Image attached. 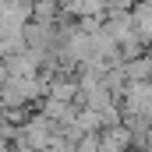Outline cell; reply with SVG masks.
Returning <instances> with one entry per match:
<instances>
[{"instance_id": "cell-1", "label": "cell", "mask_w": 152, "mask_h": 152, "mask_svg": "<svg viewBox=\"0 0 152 152\" xmlns=\"http://www.w3.org/2000/svg\"><path fill=\"white\" fill-rule=\"evenodd\" d=\"M4 67H7V75H21V78L42 75V53L25 46V50H18V53L4 57Z\"/></svg>"}, {"instance_id": "cell-2", "label": "cell", "mask_w": 152, "mask_h": 152, "mask_svg": "<svg viewBox=\"0 0 152 152\" xmlns=\"http://www.w3.org/2000/svg\"><path fill=\"white\" fill-rule=\"evenodd\" d=\"M64 18L60 0H32V18L28 21H42V25H57Z\"/></svg>"}, {"instance_id": "cell-3", "label": "cell", "mask_w": 152, "mask_h": 152, "mask_svg": "<svg viewBox=\"0 0 152 152\" xmlns=\"http://www.w3.org/2000/svg\"><path fill=\"white\" fill-rule=\"evenodd\" d=\"M7 81V67H4V60H0V85Z\"/></svg>"}, {"instance_id": "cell-4", "label": "cell", "mask_w": 152, "mask_h": 152, "mask_svg": "<svg viewBox=\"0 0 152 152\" xmlns=\"http://www.w3.org/2000/svg\"><path fill=\"white\" fill-rule=\"evenodd\" d=\"M145 46L152 50V25H149V32H145Z\"/></svg>"}]
</instances>
